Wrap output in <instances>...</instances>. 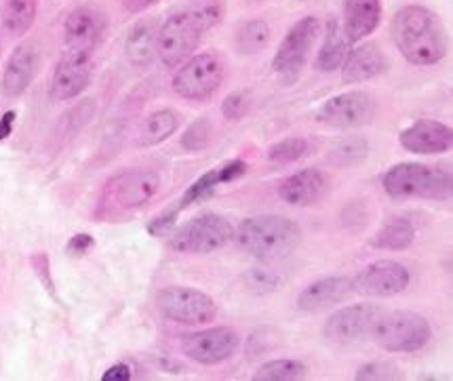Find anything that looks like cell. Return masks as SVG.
Instances as JSON below:
<instances>
[{
  "label": "cell",
  "instance_id": "f1b7e54d",
  "mask_svg": "<svg viewBox=\"0 0 453 381\" xmlns=\"http://www.w3.org/2000/svg\"><path fill=\"white\" fill-rule=\"evenodd\" d=\"M308 375V367L296 358H276L264 362L253 373V381H297Z\"/></svg>",
  "mask_w": 453,
  "mask_h": 381
},
{
  "label": "cell",
  "instance_id": "7402d4cb",
  "mask_svg": "<svg viewBox=\"0 0 453 381\" xmlns=\"http://www.w3.org/2000/svg\"><path fill=\"white\" fill-rule=\"evenodd\" d=\"M380 19H382L380 0H346L342 34L348 45H357L378 30Z\"/></svg>",
  "mask_w": 453,
  "mask_h": 381
},
{
  "label": "cell",
  "instance_id": "44dd1931",
  "mask_svg": "<svg viewBox=\"0 0 453 381\" xmlns=\"http://www.w3.org/2000/svg\"><path fill=\"white\" fill-rule=\"evenodd\" d=\"M388 57L373 42H365L348 51L344 64H342V80L346 85H357V82L372 80L375 76L384 74L388 70Z\"/></svg>",
  "mask_w": 453,
  "mask_h": 381
},
{
  "label": "cell",
  "instance_id": "e0dca14e",
  "mask_svg": "<svg viewBox=\"0 0 453 381\" xmlns=\"http://www.w3.org/2000/svg\"><path fill=\"white\" fill-rule=\"evenodd\" d=\"M93 76V57L85 55L64 53L53 70L51 95L58 102L79 97L89 87Z\"/></svg>",
  "mask_w": 453,
  "mask_h": 381
},
{
  "label": "cell",
  "instance_id": "3957f363",
  "mask_svg": "<svg viewBox=\"0 0 453 381\" xmlns=\"http://www.w3.org/2000/svg\"><path fill=\"white\" fill-rule=\"evenodd\" d=\"M160 178L150 169H125L112 175L99 194L96 215L102 222L125 217L158 194Z\"/></svg>",
  "mask_w": 453,
  "mask_h": 381
},
{
  "label": "cell",
  "instance_id": "b9f144b4",
  "mask_svg": "<svg viewBox=\"0 0 453 381\" xmlns=\"http://www.w3.org/2000/svg\"><path fill=\"white\" fill-rule=\"evenodd\" d=\"M15 118H18V112H15V110H7V112L0 116V141H4L7 137H11V133H13Z\"/></svg>",
  "mask_w": 453,
  "mask_h": 381
},
{
  "label": "cell",
  "instance_id": "8fae6325",
  "mask_svg": "<svg viewBox=\"0 0 453 381\" xmlns=\"http://www.w3.org/2000/svg\"><path fill=\"white\" fill-rule=\"evenodd\" d=\"M319 36V19L308 15L291 26L287 36L280 42L279 51L274 53L273 70L285 82H294L306 64L311 49Z\"/></svg>",
  "mask_w": 453,
  "mask_h": 381
},
{
  "label": "cell",
  "instance_id": "d6986e66",
  "mask_svg": "<svg viewBox=\"0 0 453 381\" xmlns=\"http://www.w3.org/2000/svg\"><path fill=\"white\" fill-rule=\"evenodd\" d=\"M401 146L407 152L433 156V154L449 152L453 146V131L439 120H418L399 135Z\"/></svg>",
  "mask_w": 453,
  "mask_h": 381
},
{
  "label": "cell",
  "instance_id": "1f68e13d",
  "mask_svg": "<svg viewBox=\"0 0 453 381\" xmlns=\"http://www.w3.org/2000/svg\"><path fill=\"white\" fill-rule=\"evenodd\" d=\"M311 154V141L303 137H287L283 141H276L268 148V160L273 164H291Z\"/></svg>",
  "mask_w": 453,
  "mask_h": 381
},
{
  "label": "cell",
  "instance_id": "52a82bcc",
  "mask_svg": "<svg viewBox=\"0 0 453 381\" xmlns=\"http://www.w3.org/2000/svg\"><path fill=\"white\" fill-rule=\"evenodd\" d=\"M204 36V27L198 24L190 11L181 9L171 13L165 24L158 27L157 36V55L167 68H178L184 64L196 47L201 45Z\"/></svg>",
  "mask_w": 453,
  "mask_h": 381
},
{
  "label": "cell",
  "instance_id": "7c38bea8",
  "mask_svg": "<svg viewBox=\"0 0 453 381\" xmlns=\"http://www.w3.org/2000/svg\"><path fill=\"white\" fill-rule=\"evenodd\" d=\"M382 308L373 306V303H355V306L340 308V310L331 314L327 323H325V339L340 346L369 339L375 323H378V318L382 316Z\"/></svg>",
  "mask_w": 453,
  "mask_h": 381
},
{
  "label": "cell",
  "instance_id": "f546056e",
  "mask_svg": "<svg viewBox=\"0 0 453 381\" xmlns=\"http://www.w3.org/2000/svg\"><path fill=\"white\" fill-rule=\"evenodd\" d=\"M369 156V143L365 137H346L329 150L327 160L335 167H355Z\"/></svg>",
  "mask_w": 453,
  "mask_h": 381
},
{
  "label": "cell",
  "instance_id": "d4e9b609",
  "mask_svg": "<svg viewBox=\"0 0 453 381\" xmlns=\"http://www.w3.org/2000/svg\"><path fill=\"white\" fill-rule=\"evenodd\" d=\"M180 126V116L173 112V110L165 108L157 110V112L148 114L146 118L142 120L140 129H137L135 143L140 148H152L158 146V143L167 141L171 135L178 131Z\"/></svg>",
  "mask_w": 453,
  "mask_h": 381
},
{
  "label": "cell",
  "instance_id": "d6a6232c",
  "mask_svg": "<svg viewBox=\"0 0 453 381\" xmlns=\"http://www.w3.org/2000/svg\"><path fill=\"white\" fill-rule=\"evenodd\" d=\"M188 11L195 15L198 24L204 27V32H209L222 24L224 3L222 0H192Z\"/></svg>",
  "mask_w": 453,
  "mask_h": 381
},
{
  "label": "cell",
  "instance_id": "2e32d148",
  "mask_svg": "<svg viewBox=\"0 0 453 381\" xmlns=\"http://www.w3.org/2000/svg\"><path fill=\"white\" fill-rule=\"evenodd\" d=\"M41 70V49L35 41H26L13 49L7 65H4L3 80H0V91L4 97L15 99L21 97L30 89Z\"/></svg>",
  "mask_w": 453,
  "mask_h": 381
},
{
  "label": "cell",
  "instance_id": "836d02e7",
  "mask_svg": "<svg viewBox=\"0 0 453 381\" xmlns=\"http://www.w3.org/2000/svg\"><path fill=\"white\" fill-rule=\"evenodd\" d=\"M211 135H213L211 123H209L207 118H198L184 131V135H181L180 140V146L184 148L186 152H201L209 146Z\"/></svg>",
  "mask_w": 453,
  "mask_h": 381
},
{
  "label": "cell",
  "instance_id": "8992f818",
  "mask_svg": "<svg viewBox=\"0 0 453 381\" xmlns=\"http://www.w3.org/2000/svg\"><path fill=\"white\" fill-rule=\"evenodd\" d=\"M230 240H234V225L218 213H204L169 234V247L184 255H207L224 248Z\"/></svg>",
  "mask_w": 453,
  "mask_h": 381
},
{
  "label": "cell",
  "instance_id": "e575fe53",
  "mask_svg": "<svg viewBox=\"0 0 453 381\" xmlns=\"http://www.w3.org/2000/svg\"><path fill=\"white\" fill-rule=\"evenodd\" d=\"M357 381H396L403 379L405 375L401 373V369L390 361H372L365 362L363 367H358Z\"/></svg>",
  "mask_w": 453,
  "mask_h": 381
},
{
  "label": "cell",
  "instance_id": "5b68a950",
  "mask_svg": "<svg viewBox=\"0 0 453 381\" xmlns=\"http://www.w3.org/2000/svg\"><path fill=\"white\" fill-rule=\"evenodd\" d=\"M433 337L430 323L411 310L384 312L372 331V339L386 352L411 354L422 350Z\"/></svg>",
  "mask_w": 453,
  "mask_h": 381
},
{
  "label": "cell",
  "instance_id": "6da1fadb",
  "mask_svg": "<svg viewBox=\"0 0 453 381\" xmlns=\"http://www.w3.org/2000/svg\"><path fill=\"white\" fill-rule=\"evenodd\" d=\"M390 36L403 57L413 65H434L447 55V32L439 15L419 4L396 11L390 21Z\"/></svg>",
  "mask_w": 453,
  "mask_h": 381
},
{
  "label": "cell",
  "instance_id": "603a6c76",
  "mask_svg": "<svg viewBox=\"0 0 453 381\" xmlns=\"http://www.w3.org/2000/svg\"><path fill=\"white\" fill-rule=\"evenodd\" d=\"M352 293L350 278L346 276H325L303 286V291L297 295V308L302 312H319L325 308L342 303Z\"/></svg>",
  "mask_w": 453,
  "mask_h": 381
},
{
  "label": "cell",
  "instance_id": "7bdbcfd3",
  "mask_svg": "<svg viewBox=\"0 0 453 381\" xmlns=\"http://www.w3.org/2000/svg\"><path fill=\"white\" fill-rule=\"evenodd\" d=\"M158 0H120V4L129 11V13H142V11L150 9Z\"/></svg>",
  "mask_w": 453,
  "mask_h": 381
},
{
  "label": "cell",
  "instance_id": "30bf717a",
  "mask_svg": "<svg viewBox=\"0 0 453 381\" xmlns=\"http://www.w3.org/2000/svg\"><path fill=\"white\" fill-rule=\"evenodd\" d=\"M108 15L99 4L85 3L72 9L64 21V53L93 57L104 34H106Z\"/></svg>",
  "mask_w": 453,
  "mask_h": 381
},
{
  "label": "cell",
  "instance_id": "83f0119b",
  "mask_svg": "<svg viewBox=\"0 0 453 381\" xmlns=\"http://www.w3.org/2000/svg\"><path fill=\"white\" fill-rule=\"evenodd\" d=\"M416 240V228L405 217H392L386 222L378 234L372 239L375 248H386V251H405Z\"/></svg>",
  "mask_w": 453,
  "mask_h": 381
},
{
  "label": "cell",
  "instance_id": "7a4b0ae2",
  "mask_svg": "<svg viewBox=\"0 0 453 381\" xmlns=\"http://www.w3.org/2000/svg\"><path fill=\"white\" fill-rule=\"evenodd\" d=\"M234 240L242 251L262 262H279L300 247L302 228L280 215H256L242 219L234 230Z\"/></svg>",
  "mask_w": 453,
  "mask_h": 381
},
{
  "label": "cell",
  "instance_id": "277c9868",
  "mask_svg": "<svg viewBox=\"0 0 453 381\" xmlns=\"http://www.w3.org/2000/svg\"><path fill=\"white\" fill-rule=\"evenodd\" d=\"M384 192L395 201L426 198V201H451L453 178L443 167H428L419 163H401L382 175Z\"/></svg>",
  "mask_w": 453,
  "mask_h": 381
},
{
  "label": "cell",
  "instance_id": "4dcf8cb0",
  "mask_svg": "<svg viewBox=\"0 0 453 381\" xmlns=\"http://www.w3.org/2000/svg\"><path fill=\"white\" fill-rule=\"evenodd\" d=\"M270 41V26L264 19H251L236 32V51L242 55H256L266 49Z\"/></svg>",
  "mask_w": 453,
  "mask_h": 381
},
{
  "label": "cell",
  "instance_id": "5bb4252c",
  "mask_svg": "<svg viewBox=\"0 0 453 381\" xmlns=\"http://www.w3.org/2000/svg\"><path fill=\"white\" fill-rule=\"evenodd\" d=\"M411 283V274L395 259H378L350 278L352 293L363 297H395Z\"/></svg>",
  "mask_w": 453,
  "mask_h": 381
},
{
  "label": "cell",
  "instance_id": "74e56055",
  "mask_svg": "<svg viewBox=\"0 0 453 381\" xmlns=\"http://www.w3.org/2000/svg\"><path fill=\"white\" fill-rule=\"evenodd\" d=\"M178 217H180V213L175 211L173 207L167 209V211L157 215V217L148 222V225H146L148 234L154 236V239H160V236H169L171 232H173L175 224H178Z\"/></svg>",
  "mask_w": 453,
  "mask_h": 381
},
{
  "label": "cell",
  "instance_id": "ba28073f",
  "mask_svg": "<svg viewBox=\"0 0 453 381\" xmlns=\"http://www.w3.org/2000/svg\"><path fill=\"white\" fill-rule=\"evenodd\" d=\"M226 65L215 53H201L175 72L171 89L188 102H207L222 87Z\"/></svg>",
  "mask_w": 453,
  "mask_h": 381
},
{
  "label": "cell",
  "instance_id": "d590c367",
  "mask_svg": "<svg viewBox=\"0 0 453 381\" xmlns=\"http://www.w3.org/2000/svg\"><path fill=\"white\" fill-rule=\"evenodd\" d=\"M245 283L256 293H270L280 283V276L270 268H251L245 276Z\"/></svg>",
  "mask_w": 453,
  "mask_h": 381
},
{
  "label": "cell",
  "instance_id": "ac0fdd59",
  "mask_svg": "<svg viewBox=\"0 0 453 381\" xmlns=\"http://www.w3.org/2000/svg\"><path fill=\"white\" fill-rule=\"evenodd\" d=\"M331 190V179L320 169H302L280 181V201L294 207H312L323 201Z\"/></svg>",
  "mask_w": 453,
  "mask_h": 381
},
{
  "label": "cell",
  "instance_id": "9a60e30c",
  "mask_svg": "<svg viewBox=\"0 0 453 381\" xmlns=\"http://www.w3.org/2000/svg\"><path fill=\"white\" fill-rule=\"evenodd\" d=\"M239 346L241 337L234 329L213 327L186 335L184 341H181V352L198 364L213 367V364L226 362L228 358L234 356Z\"/></svg>",
  "mask_w": 453,
  "mask_h": 381
},
{
  "label": "cell",
  "instance_id": "484cf974",
  "mask_svg": "<svg viewBox=\"0 0 453 381\" xmlns=\"http://www.w3.org/2000/svg\"><path fill=\"white\" fill-rule=\"evenodd\" d=\"M38 0H3L0 3V24L9 36L21 38L35 26Z\"/></svg>",
  "mask_w": 453,
  "mask_h": 381
},
{
  "label": "cell",
  "instance_id": "4fadbf2b",
  "mask_svg": "<svg viewBox=\"0 0 453 381\" xmlns=\"http://www.w3.org/2000/svg\"><path fill=\"white\" fill-rule=\"evenodd\" d=\"M375 116V102L365 91H346L340 95L327 99L317 110L314 118L320 125L334 126V129H357L372 123Z\"/></svg>",
  "mask_w": 453,
  "mask_h": 381
},
{
  "label": "cell",
  "instance_id": "f35d334b",
  "mask_svg": "<svg viewBox=\"0 0 453 381\" xmlns=\"http://www.w3.org/2000/svg\"><path fill=\"white\" fill-rule=\"evenodd\" d=\"M247 106H250V95H247L245 91L230 93L222 103V114L228 120H239L241 116L247 112Z\"/></svg>",
  "mask_w": 453,
  "mask_h": 381
},
{
  "label": "cell",
  "instance_id": "9c48e42d",
  "mask_svg": "<svg viewBox=\"0 0 453 381\" xmlns=\"http://www.w3.org/2000/svg\"><path fill=\"white\" fill-rule=\"evenodd\" d=\"M157 308L167 320L180 324H207L218 316V303L207 293L192 289V286H167L158 291Z\"/></svg>",
  "mask_w": 453,
  "mask_h": 381
},
{
  "label": "cell",
  "instance_id": "4316f807",
  "mask_svg": "<svg viewBox=\"0 0 453 381\" xmlns=\"http://www.w3.org/2000/svg\"><path fill=\"white\" fill-rule=\"evenodd\" d=\"M348 55V42L344 34H342V26L338 19L327 21V30H325V41L323 47L317 55V62H314V68L319 72H334L342 68Z\"/></svg>",
  "mask_w": 453,
  "mask_h": 381
},
{
  "label": "cell",
  "instance_id": "60d3db41",
  "mask_svg": "<svg viewBox=\"0 0 453 381\" xmlns=\"http://www.w3.org/2000/svg\"><path fill=\"white\" fill-rule=\"evenodd\" d=\"M134 371L127 362H116L112 367L106 369V373L102 375V381H131Z\"/></svg>",
  "mask_w": 453,
  "mask_h": 381
},
{
  "label": "cell",
  "instance_id": "8d00e7d4",
  "mask_svg": "<svg viewBox=\"0 0 453 381\" xmlns=\"http://www.w3.org/2000/svg\"><path fill=\"white\" fill-rule=\"evenodd\" d=\"M30 263L36 278L41 280L42 286H45V291L53 297V300H58V291H55V283L51 276V259H49L47 253H35V255L30 257Z\"/></svg>",
  "mask_w": 453,
  "mask_h": 381
},
{
  "label": "cell",
  "instance_id": "ffe728a7",
  "mask_svg": "<svg viewBox=\"0 0 453 381\" xmlns=\"http://www.w3.org/2000/svg\"><path fill=\"white\" fill-rule=\"evenodd\" d=\"M245 173H247L245 160H241V158L228 160V163H224V164H219V167L207 171V173H203L196 181H192L173 209L178 213L186 211V209L192 207V204L201 202V201H204V198L211 196L219 186L230 184V181H234V179H241Z\"/></svg>",
  "mask_w": 453,
  "mask_h": 381
},
{
  "label": "cell",
  "instance_id": "cb8c5ba5",
  "mask_svg": "<svg viewBox=\"0 0 453 381\" xmlns=\"http://www.w3.org/2000/svg\"><path fill=\"white\" fill-rule=\"evenodd\" d=\"M157 36L158 27L154 19H142L131 27L125 41V55L131 65L146 68L152 64L154 55H157Z\"/></svg>",
  "mask_w": 453,
  "mask_h": 381
},
{
  "label": "cell",
  "instance_id": "ab89813d",
  "mask_svg": "<svg viewBox=\"0 0 453 381\" xmlns=\"http://www.w3.org/2000/svg\"><path fill=\"white\" fill-rule=\"evenodd\" d=\"M93 247H96V239L91 234H87V232H81V234H74L65 242V255L74 259L85 257Z\"/></svg>",
  "mask_w": 453,
  "mask_h": 381
}]
</instances>
